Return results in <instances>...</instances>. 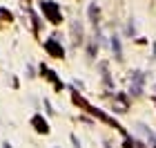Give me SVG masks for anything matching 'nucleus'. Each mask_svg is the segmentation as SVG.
<instances>
[{
    "instance_id": "obj_1",
    "label": "nucleus",
    "mask_w": 156,
    "mask_h": 148,
    "mask_svg": "<svg viewBox=\"0 0 156 148\" xmlns=\"http://www.w3.org/2000/svg\"><path fill=\"white\" fill-rule=\"evenodd\" d=\"M40 11H42V16H45L49 23H54V25L62 23L60 7H58V2H54V0H42L40 2Z\"/></svg>"
},
{
    "instance_id": "obj_2",
    "label": "nucleus",
    "mask_w": 156,
    "mask_h": 148,
    "mask_svg": "<svg viewBox=\"0 0 156 148\" xmlns=\"http://www.w3.org/2000/svg\"><path fill=\"white\" fill-rule=\"evenodd\" d=\"M45 49L49 56H54V59H62L65 56V49H62V45L58 43V36H51L45 40Z\"/></svg>"
},
{
    "instance_id": "obj_3",
    "label": "nucleus",
    "mask_w": 156,
    "mask_h": 148,
    "mask_svg": "<svg viewBox=\"0 0 156 148\" xmlns=\"http://www.w3.org/2000/svg\"><path fill=\"white\" fill-rule=\"evenodd\" d=\"M40 74L45 76V79H49V81L54 83L56 92H62V90H65V85H62V81L58 79V76H56V72H54V70H49L47 65H40Z\"/></svg>"
},
{
    "instance_id": "obj_4",
    "label": "nucleus",
    "mask_w": 156,
    "mask_h": 148,
    "mask_svg": "<svg viewBox=\"0 0 156 148\" xmlns=\"http://www.w3.org/2000/svg\"><path fill=\"white\" fill-rule=\"evenodd\" d=\"M31 126H34V130L40 132V135H49V123H47V119L40 115V112H36V115L31 117Z\"/></svg>"
},
{
    "instance_id": "obj_5",
    "label": "nucleus",
    "mask_w": 156,
    "mask_h": 148,
    "mask_svg": "<svg viewBox=\"0 0 156 148\" xmlns=\"http://www.w3.org/2000/svg\"><path fill=\"white\" fill-rule=\"evenodd\" d=\"M112 40H109V47H112V52H114V59L118 61V63H123V43H120V36L118 34H114V36H109Z\"/></svg>"
},
{
    "instance_id": "obj_6",
    "label": "nucleus",
    "mask_w": 156,
    "mask_h": 148,
    "mask_svg": "<svg viewBox=\"0 0 156 148\" xmlns=\"http://www.w3.org/2000/svg\"><path fill=\"white\" fill-rule=\"evenodd\" d=\"M87 16H89V23L94 25V27L101 25V9H98L96 2H89V7H87Z\"/></svg>"
},
{
    "instance_id": "obj_7",
    "label": "nucleus",
    "mask_w": 156,
    "mask_h": 148,
    "mask_svg": "<svg viewBox=\"0 0 156 148\" xmlns=\"http://www.w3.org/2000/svg\"><path fill=\"white\" fill-rule=\"evenodd\" d=\"M136 128H138V132H140V135H143L147 142L152 144V148H154V146H156V135H154V130L150 128V126H145V123H136Z\"/></svg>"
},
{
    "instance_id": "obj_8",
    "label": "nucleus",
    "mask_w": 156,
    "mask_h": 148,
    "mask_svg": "<svg viewBox=\"0 0 156 148\" xmlns=\"http://www.w3.org/2000/svg\"><path fill=\"white\" fill-rule=\"evenodd\" d=\"M129 81L134 83V85H140V88H143L145 81H147V74L143 72V70H134V72H129Z\"/></svg>"
},
{
    "instance_id": "obj_9",
    "label": "nucleus",
    "mask_w": 156,
    "mask_h": 148,
    "mask_svg": "<svg viewBox=\"0 0 156 148\" xmlns=\"http://www.w3.org/2000/svg\"><path fill=\"white\" fill-rule=\"evenodd\" d=\"M87 56L91 61L98 56V43H96V40H89V43H87Z\"/></svg>"
},
{
    "instance_id": "obj_10",
    "label": "nucleus",
    "mask_w": 156,
    "mask_h": 148,
    "mask_svg": "<svg viewBox=\"0 0 156 148\" xmlns=\"http://www.w3.org/2000/svg\"><path fill=\"white\" fill-rule=\"evenodd\" d=\"M72 32H74V36H76V45H80V43H83V27L78 25V23H74Z\"/></svg>"
},
{
    "instance_id": "obj_11",
    "label": "nucleus",
    "mask_w": 156,
    "mask_h": 148,
    "mask_svg": "<svg viewBox=\"0 0 156 148\" xmlns=\"http://www.w3.org/2000/svg\"><path fill=\"white\" fill-rule=\"evenodd\" d=\"M125 34L129 38H136V23H134V20H129V23H127V27H125Z\"/></svg>"
},
{
    "instance_id": "obj_12",
    "label": "nucleus",
    "mask_w": 156,
    "mask_h": 148,
    "mask_svg": "<svg viewBox=\"0 0 156 148\" xmlns=\"http://www.w3.org/2000/svg\"><path fill=\"white\" fill-rule=\"evenodd\" d=\"M127 94H129V97H140V94H143V88H140V85H134V83H132L129 90H127Z\"/></svg>"
},
{
    "instance_id": "obj_13",
    "label": "nucleus",
    "mask_w": 156,
    "mask_h": 148,
    "mask_svg": "<svg viewBox=\"0 0 156 148\" xmlns=\"http://www.w3.org/2000/svg\"><path fill=\"white\" fill-rule=\"evenodd\" d=\"M42 105H45V112H47L49 117H54V115H56V110H54V105L49 103V99H45V101H42Z\"/></svg>"
},
{
    "instance_id": "obj_14",
    "label": "nucleus",
    "mask_w": 156,
    "mask_h": 148,
    "mask_svg": "<svg viewBox=\"0 0 156 148\" xmlns=\"http://www.w3.org/2000/svg\"><path fill=\"white\" fill-rule=\"evenodd\" d=\"M69 139H72V144H74V148H83V146H80V139H78L76 135H69Z\"/></svg>"
},
{
    "instance_id": "obj_15",
    "label": "nucleus",
    "mask_w": 156,
    "mask_h": 148,
    "mask_svg": "<svg viewBox=\"0 0 156 148\" xmlns=\"http://www.w3.org/2000/svg\"><path fill=\"white\" fill-rule=\"evenodd\" d=\"M36 76V70H34V65H27V79H34Z\"/></svg>"
},
{
    "instance_id": "obj_16",
    "label": "nucleus",
    "mask_w": 156,
    "mask_h": 148,
    "mask_svg": "<svg viewBox=\"0 0 156 148\" xmlns=\"http://www.w3.org/2000/svg\"><path fill=\"white\" fill-rule=\"evenodd\" d=\"M72 85H74V88H80V90H85V85H83V81H78V79H74V81H72Z\"/></svg>"
},
{
    "instance_id": "obj_17",
    "label": "nucleus",
    "mask_w": 156,
    "mask_h": 148,
    "mask_svg": "<svg viewBox=\"0 0 156 148\" xmlns=\"http://www.w3.org/2000/svg\"><path fill=\"white\" fill-rule=\"evenodd\" d=\"M152 61H156V40L152 43Z\"/></svg>"
},
{
    "instance_id": "obj_18",
    "label": "nucleus",
    "mask_w": 156,
    "mask_h": 148,
    "mask_svg": "<svg viewBox=\"0 0 156 148\" xmlns=\"http://www.w3.org/2000/svg\"><path fill=\"white\" fill-rule=\"evenodd\" d=\"M2 148H11V144H9V142H5V144H2Z\"/></svg>"
},
{
    "instance_id": "obj_19",
    "label": "nucleus",
    "mask_w": 156,
    "mask_h": 148,
    "mask_svg": "<svg viewBox=\"0 0 156 148\" xmlns=\"http://www.w3.org/2000/svg\"><path fill=\"white\" fill-rule=\"evenodd\" d=\"M154 148H156V146H154Z\"/></svg>"
}]
</instances>
